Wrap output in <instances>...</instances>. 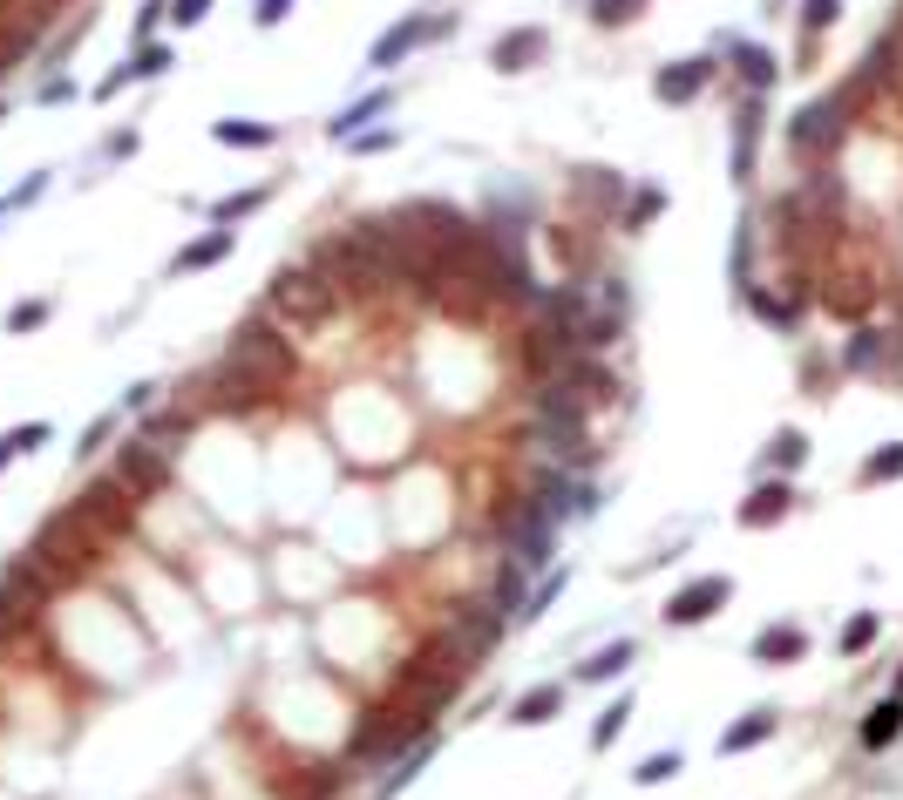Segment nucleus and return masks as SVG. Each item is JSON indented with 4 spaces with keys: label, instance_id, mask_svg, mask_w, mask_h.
Listing matches in <instances>:
<instances>
[{
    "label": "nucleus",
    "instance_id": "obj_46",
    "mask_svg": "<svg viewBox=\"0 0 903 800\" xmlns=\"http://www.w3.org/2000/svg\"><path fill=\"white\" fill-rule=\"evenodd\" d=\"M156 21H164V8H156V0H150V8L136 14V48H150V34H156Z\"/></svg>",
    "mask_w": 903,
    "mask_h": 800
},
{
    "label": "nucleus",
    "instance_id": "obj_5",
    "mask_svg": "<svg viewBox=\"0 0 903 800\" xmlns=\"http://www.w3.org/2000/svg\"><path fill=\"white\" fill-rule=\"evenodd\" d=\"M551 523H584V515H598V489L584 482V475L571 468H551V475H537V496H530Z\"/></svg>",
    "mask_w": 903,
    "mask_h": 800
},
{
    "label": "nucleus",
    "instance_id": "obj_23",
    "mask_svg": "<svg viewBox=\"0 0 903 800\" xmlns=\"http://www.w3.org/2000/svg\"><path fill=\"white\" fill-rule=\"evenodd\" d=\"M632 658H639V645H632V637H618V645H605L598 658H584V665H577V678H592V686H605V678H618V671L632 665Z\"/></svg>",
    "mask_w": 903,
    "mask_h": 800
},
{
    "label": "nucleus",
    "instance_id": "obj_25",
    "mask_svg": "<svg viewBox=\"0 0 903 800\" xmlns=\"http://www.w3.org/2000/svg\"><path fill=\"white\" fill-rule=\"evenodd\" d=\"M896 475H903V442H883L870 462H862L856 482H862V489H883V482H896Z\"/></svg>",
    "mask_w": 903,
    "mask_h": 800
},
{
    "label": "nucleus",
    "instance_id": "obj_2",
    "mask_svg": "<svg viewBox=\"0 0 903 800\" xmlns=\"http://www.w3.org/2000/svg\"><path fill=\"white\" fill-rule=\"evenodd\" d=\"M503 549H509L503 564H524L530 577H543V570H551V556H558V523L524 496L517 509L503 515Z\"/></svg>",
    "mask_w": 903,
    "mask_h": 800
},
{
    "label": "nucleus",
    "instance_id": "obj_32",
    "mask_svg": "<svg viewBox=\"0 0 903 800\" xmlns=\"http://www.w3.org/2000/svg\"><path fill=\"white\" fill-rule=\"evenodd\" d=\"M748 265H755V231L740 224V231H734V258H727V278H734V292H748Z\"/></svg>",
    "mask_w": 903,
    "mask_h": 800
},
{
    "label": "nucleus",
    "instance_id": "obj_13",
    "mask_svg": "<svg viewBox=\"0 0 903 800\" xmlns=\"http://www.w3.org/2000/svg\"><path fill=\"white\" fill-rule=\"evenodd\" d=\"M537 55H543V27H509V34H496L489 68H503V75H524Z\"/></svg>",
    "mask_w": 903,
    "mask_h": 800
},
{
    "label": "nucleus",
    "instance_id": "obj_12",
    "mask_svg": "<svg viewBox=\"0 0 903 800\" xmlns=\"http://www.w3.org/2000/svg\"><path fill=\"white\" fill-rule=\"evenodd\" d=\"M755 156H761V96L748 102V109H734V184H748L755 177Z\"/></svg>",
    "mask_w": 903,
    "mask_h": 800
},
{
    "label": "nucleus",
    "instance_id": "obj_16",
    "mask_svg": "<svg viewBox=\"0 0 903 800\" xmlns=\"http://www.w3.org/2000/svg\"><path fill=\"white\" fill-rule=\"evenodd\" d=\"M774 726H781V712H774V705H755V712H740L734 726L720 733V753H727V759H734V753H748V746L774 740Z\"/></svg>",
    "mask_w": 903,
    "mask_h": 800
},
{
    "label": "nucleus",
    "instance_id": "obj_43",
    "mask_svg": "<svg viewBox=\"0 0 903 800\" xmlns=\"http://www.w3.org/2000/svg\"><path fill=\"white\" fill-rule=\"evenodd\" d=\"M286 14H293V0H252V21L258 27H279Z\"/></svg>",
    "mask_w": 903,
    "mask_h": 800
},
{
    "label": "nucleus",
    "instance_id": "obj_11",
    "mask_svg": "<svg viewBox=\"0 0 903 800\" xmlns=\"http://www.w3.org/2000/svg\"><path fill=\"white\" fill-rule=\"evenodd\" d=\"M436 746H442V733H421V740H408L395 759H387V774H381V787H374V800H395L421 767H428V759H436Z\"/></svg>",
    "mask_w": 903,
    "mask_h": 800
},
{
    "label": "nucleus",
    "instance_id": "obj_52",
    "mask_svg": "<svg viewBox=\"0 0 903 800\" xmlns=\"http://www.w3.org/2000/svg\"><path fill=\"white\" fill-rule=\"evenodd\" d=\"M0 211H8V197H0Z\"/></svg>",
    "mask_w": 903,
    "mask_h": 800
},
{
    "label": "nucleus",
    "instance_id": "obj_30",
    "mask_svg": "<svg viewBox=\"0 0 903 800\" xmlns=\"http://www.w3.org/2000/svg\"><path fill=\"white\" fill-rule=\"evenodd\" d=\"M584 8H592L598 27H632V21L646 14V0H584Z\"/></svg>",
    "mask_w": 903,
    "mask_h": 800
},
{
    "label": "nucleus",
    "instance_id": "obj_44",
    "mask_svg": "<svg viewBox=\"0 0 903 800\" xmlns=\"http://www.w3.org/2000/svg\"><path fill=\"white\" fill-rule=\"evenodd\" d=\"M48 442V421H27V427H14V455H27V448H42Z\"/></svg>",
    "mask_w": 903,
    "mask_h": 800
},
{
    "label": "nucleus",
    "instance_id": "obj_34",
    "mask_svg": "<svg viewBox=\"0 0 903 800\" xmlns=\"http://www.w3.org/2000/svg\"><path fill=\"white\" fill-rule=\"evenodd\" d=\"M558 590H564V570H543V577L530 584V604H524V624H530V618H543V611H551V597H558Z\"/></svg>",
    "mask_w": 903,
    "mask_h": 800
},
{
    "label": "nucleus",
    "instance_id": "obj_40",
    "mask_svg": "<svg viewBox=\"0 0 903 800\" xmlns=\"http://www.w3.org/2000/svg\"><path fill=\"white\" fill-rule=\"evenodd\" d=\"M130 68H136V82H143V75H164V68H170V48H164V42H150V48L130 55Z\"/></svg>",
    "mask_w": 903,
    "mask_h": 800
},
{
    "label": "nucleus",
    "instance_id": "obj_37",
    "mask_svg": "<svg viewBox=\"0 0 903 800\" xmlns=\"http://www.w3.org/2000/svg\"><path fill=\"white\" fill-rule=\"evenodd\" d=\"M870 645H877V618L862 611V618H849V624H843V658H849V652H870Z\"/></svg>",
    "mask_w": 903,
    "mask_h": 800
},
{
    "label": "nucleus",
    "instance_id": "obj_36",
    "mask_svg": "<svg viewBox=\"0 0 903 800\" xmlns=\"http://www.w3.org/2000/svg\"><path fill=\"white\" fill-rule=\"evenodd\" d=\"M740 299H748V305L768 319V326H795V312H802V305H789V299H768V292H740Z\"/></svg>",
    "mask_w": 903,
    "mask_h": 800
},
{
    "label": "nucleus",
    "instance_id": "obj_3",
    "mask_svg": "<svg viewBox=\"0 0 903 800\" xmlns=\"http://www.w3.org/2000/svg\"><path fill=\"white\" fill-rule=\"evenodd\" d=\"M843 115H849V89H836V96H822V102H808L795 123H789V149L795 156H808V164H822L836 143H843Z\"/></svg>",
    "mask_w": 903,
    "mask_h": 800
},
{
    "label": "nucleus",
    "instance_id": "obj_31",
    "mask_svg": "<svg viewBox=\"0 0 903 800\" xmlns=\"http://www.w3.org/2000/svg\"><path fill=\"white\" fill-rule=\"evenodd\" d=\"M659 211H665V190H652V184H646L639 197H625V231H646Z\"/></svg>",
    "mask_w": 903,
    "mask_h": 800
},
{
    "label": "nucleus",
    "instance_id": "obj_45",
    "mask_svg": "<svg viewBox=\"0 0 903 800\" xmlns=\"http://www.w3.org/2000/svg\"><path fill=\"white\" fill-rule=\"evenodd\" d=\"M42 190H48V170H34V177H27V184H21V190L8 197V211H14V204H34V197H42Z\"/></svg>",
    "mask_w": 903,
    "mask_h": 800
},
{
    "label": "nucleus",
    "instance_id": "obj_50",
    "mask_svg": "<svg viewBox=\"0 0 903 800\" xmlns=\"http://www.w3.org/2000/svg\"><path fill=\"white\" fill-rule=\"evenodd\" d=\"M14 462V434H0V468H8Z\"/></svg>",
    "mask_w": 903,
    "mask_h": 800
},
{
    "label": "nucleus",
    "instance_id": "obj_8",
    "mask_svg": "<svg viewBox=\"0 0 903 800\" xmlns=\"http://www.w3.org/2000/svg\"><path fill=\"white\" fill-rule=\"evenodd\" d=\"M442 637H449L469 665H476V658H489V645L503 637V618H496V604H469V611H455V624H449Z\"/></svg>",
    "mask_w": 903,
    "mask_h": 800
},
{
    "label": "nucleus",
    "instance_id": "obj_21",
    "mask_svg": "<svg viewBox=\"0 0 903 800\" xmlns=\"http://www.w3.org/2000/svg\"><path fill=\"white\" fill-rule=\"evenodd\" d=\"M734 68H740V82H748L755 96H768V89H774V75H781L774 55H768L761 42H734Z\"/></svg>",
    "mask_w": 903,
    "mask_h": 800
},
{
    "label": "nucleus",
    "instance_id": "obj_24",
    "mask_svg": "<svg viewBox=\"0 0 903 800\" xmlns=\"http://www.w3.org/2000/svg\"><path fill=\"white\" fill-rule=\"evenodd\" d=\"M218 258H231V231H205L198 245H184V252H177L170 271H205V265H218Z\"/></svg>",
    "mask_w": 903,
    "mask_h": 800
},
{
    "label": "nucleus",
    "instance_id": "obj_38",
    "mask_svg": "<svg viewBox=\"0 0 903 800\" xmlns=\"http://www.w3.org/2000/svg\"><path fill=\"white\" fill-rule=\"evenodd\" d=\"M829 312H836V319H862V312H870V286H843V292H829Z\"/></svg>",
    "mask_w": 903,
    "mask_h": 800
},
{
    "label": "nucleus",
    "instance_id": "obj_18",
    "mask_svg": "<svg viewBox=\"0 0 903 800\" xmlns=\"http://www.w3.org/2000/svg\"><path fill=\"white\" fill-rule=\"evenodd\" d=\"M387 109H395V96L374 89V96H361V102H346L327 130H333V143H353V136H361V123H374V115H387Z\"/></svg>",
    "mask_w": 903,
    "mask_h": 800
},
{
    "label": "nucleus",
    "instance_id": "obj_51",
    "mask_svg": "<svg viewBox=\"0 0 903 800\" xmlns=\"http://www.w3.org/2000/svg\"><path fill=\"white\" fill-rule=\"evenodd\" d=\"M896 699H903V665H896Z\"/></svg>",
    "mask_w": 903,
    "mask_h": 800
},
{
    "label": "nucleus",
    "instance_id": "obj_19",
    "mask_svg": "<svg viewBox=\"0 0 903 800\" xmlns=\"http://www.w3.org/2000/svg\"><path fill=\"white\" fill-rule=\"evenodd\" d=\"M489 604H496V618H503V624H517V618H524V604H530V570H524V564H503V577H496V597H489Z\"/></svg>",
    "mask_w": 903,
    "mask_h": 800
},
{
    "label": "nucleus",
    "instance_id": "obj_27",
    "mask_svg": "<svg viewBox=\"0 0 903 800\" xmlns=\"http://www.w3.org/2000/svg\"><path fill=\"white\" fill-rule=\"evenodd\" d=\"M883 346H890L883 333H870V326H862V333H856V340L843 346V367H849V374H870L877 359H883Z\"/></svg>",
    "mask_w": 903,
    "mask_h": 800
},
{
    "label": "nucleus",
    "instance_id": "obj_1",
    "mask_svg": "<svg viewBox=\"0 0 903 800\" xmlns=\"http://www.w3.org/2000/svg\"><path fill=\"white\" fill-rule=\"evenodd\" d=\"M224 367L252 374V380L272 393L279 380H293V340H286L279 326H265V319H245L239 340H231V353H224Z\"/></svg>",
    "mask_w": 903,
    "mask_h": 800
},
{
    "label": "nucleus",
    "instance_id": "obj_10",
    "mask_svg": "<svg viewBox=\"0 0 903 800\" xmlns=\"http://www.w3.org/2000/svg\"><path fill=\"white\" fill-rule=\"evenodd\" d=\"M164 475H170V448H156V442H136L123 448V462H115V482L123 489H136V496H150V489H164Z\"/></svg>",
    "mask_w": 903,
    "mask_h": 800
},
{
    "label": "nucleus",
    "instance_id": "obj_6",
    "mask_svg": "<svg viewBox=\"0 0 903 800\" xmlns=\"http://www.w3.org/2000/svg\"><path fill=\"white\" fill-rule=\"evenodd\" d=\"M449 27H455L449 14H428V21H415V14H408V21H395V27L381 34V42H374V55H367V62H374V68H395V62H408V55H415L421 42H442Z\"/></svg>",
    "mask_w": 903,
    "mask_h": 800
},
{
    "label": "nucleus",
    "instance_id": "obj_4",
    "mask_svg": "<svg viewBox=\"0 0 903 800\" xmlns=\"http://www.w3.org/2000/svg\"><path fill=\"white\" fill-rule=\"evenodd\" d=\"M265 305L279 312V319H293V326H306V319H320L327 305H333V286L312 265H286L279 278H272V292H265Z\"/></svg>",
    "mask_w": 903,
    "mask_h": 800
},
{
    "label": "nucleus",
    "instance_id": "obj_42",
    "mask_svg": "<svg viewBox=\"0 0 903 800\" xmlns=\"http://www.w3.org/2000/svg\"><path fill=\"white\" fill-rule=\"evenodd\" d=\"M211 8H218V0H170V21H177V27H198Z\"/></svg>",
    "mask_w": 903,
    "mask_h": 800
},
{
    "label": "nucleus",
    "instance_id": "obj_15",
    "mask_svg": "<svg viewBox=\"0 0 903 800\" xmlns=\"http://www.w3.org/2000/svg\"><path fill=\"white\" fill-rule=\"evenodd\" d=\"M755 665H795L802 652H808V631L802 624H768V631H755Z\"/></svg>",
    "mask_w": 903,
    "mask_h": 800
},
{
    "label": "nucleus",
    "instance_id": "obj_9",
    "mask_svg": "<svg viewBox=\"0 0 903 800\" xmlns=\"http://www.w3.org/2000/svg\"><path fill=\"white\" fill-rule=\"evenodd\" d=\"M706 82H714V62H706V55H686V62H665V68L652 75V96H659L665 109H686Z\"/></svg>",
    "mask_w": 903,
    "mask_h": 800
},
{
    "label": "nucleus",
    "instance_id": "obj_17",
    "mask_svg": "<svg viewBox=\"0 0 903 800\" xmlns=\"http://www.w3.org/2000/svg\"><path fill=\"white\" fill-rule=\"evenodd\" d=\"M856 740H862V753H883V746H896V740H903V699H896V692H890V699H877Z\"/></svg>",
    "mask_w": 903,
    "mask_h": 800
},
{
    "label": "nucleus",
    "instance_id": "obj_41",
    "mask_svg": "<svg viewBox=\"0 0 903 800\" xmlns=\"http://www.w3.org/2000/svg\"><path fill=\"white\" fill-rule=\"evenodd\" d=\"M42 319H48V299H21V305L8 312V326H14V333H34Z\"/></svg>",
    "mask_w": 903,
    "mask_h": 800
},
{
    "label": "nucleus",
    "instance_id": "obj_39",
    "mask_svg": "<svg viewBox=\"0 0 903 800\" xmlns=\"http://www.w3.org/2000/svg\"><path fill=\"white\" fill-rule=\"evenodd\" d=\"M836 14H843V0H802V27H808V34L836 27Z\"/></svg>",
    "mask_w": 903,
    "mask_h": 800
},
{
    "label": "nucleus",
    "instance_id": "obj_14",
    "mask_svg": "<svg viewBox=\"0 0 903 800\" xmlns=\"http://www.w3.org/2000/svg\"><path fill=\"white\" fill-rule=\"evenodd\" d=\"M789 509H795V482H761L748 502H740V523H748V530H774Z\"/></svg>",
    "mask_w": 903,
    "mask_h": 800
},
{
    "label": "nucleus",
    "instance_id": "obj_22",
    "mask_svg": "<svg viewBox=\"0 0 903 800\" xmlns=\"http://www.w3.org/2000/svg\"><path fill=\"white\" fill-rule=\"evenodd\" d=\"M211 136H218L224 149H265L279 130H272V123H245V115H224V123H211Z\"/></svg>",
    "mask_w": 903,
    "mask_h": 800
},
{
    "label": "nucleus",
    "instance_id": "obj_20",
    "mask_svg": "<svg viewBox=\"0 0 903 800\" xmlns=\"http://www.w3.org/2000/svg\"><path fill=\"white\" fill-rule=\"evenodd\" d=\"M564 712V686L551 678V686H530L517 705H509V719H517V726H543V719H558Z\"/></svg>",
    "mask_w": 903,
    "mask_h": 800
},
{
    "label": "nucleus",
    "instance_id": "obj_28",
    "mask_svg": "<svg viewBox=\"0 0 903 800\" xmlns=\"http://www.w3.org/2000/svg\"><path fill=\"white\" fill-rule=\"evenodd\" d=\"M265 197H272L265 184H258V190H231L224 204H211V224H218V231H224V224H239L245 211H258V204H265Z\"/></svg>",
    "mask_w": 903,
    "mask_h": 800
},
{
    "label": "nucleus",
    "instance_id": "obj_48",
    "mask_svg": "<svg viewBox=\"0 0 903 800\" xmlns=\"http://www.w3.org/2000/svg\"><path fill=\"white\" fill-rule=\"evenodd\" d=\"M401 136L395 130H367V136H353V149H395Z\"/></svg>",
    "mask_w": 903,
    "mask_h": 800
},
{
    "label": "nucleus",
    "instance_id": "obj_33",
    "mask_svg": "<svg viewBox=\"0 0 903 800\" xmlns=\"http://www.w3.org/2000/svg\"><path fill=\"white\" fill-rule=\"evenodd\" d=\"M625 719H632V699H612V705L598 712V726H592V746H612V740L625 733Z\"/></svg>",
    "mask_w": 903,
    "mask_h": 800
},
{
    "label": "nucleus",
    "instance_id": "obj_29",
    "mask_svg": "<svg viewBox=\"0 0 903 800\" xmlns=\"http://www.w3.org/2000/svg\"><path fill=\"white\" fill-rule=\"evenodd\" d=\"M808 462V434H795V427H781L774 442H768V468H802Z\"/></svg>",
    "mask_w": 903,
    "mask_h": 800
},
{
    "label": "nucleus",
    "instance_id": "obj_49",
    "mask_svg": "<svg viewBox=\"0 0 903 800\" xmlns=\"http://www.w3.org/2000/svg\"><path fill=\"white\" fill-rule=\"evenodd\" d=\"M150 400H156V387H150V380H136V387L123 393V408H150Z\"/></svg>",
    "mask_w": 903,
    "mask_h": 800
},
{
    "label": "nucleus",
    "instance_id": "obj_35",
    "mask_svg": "<svg viewBox=\"0 0 903 800\" xmlns=\"http://www.w3.org/2000/svg\"><path fill=\"white\" fill-rule=\"evenodd\" d=\"M673 774H680V753H652V759H639V767H632L639 787H659V780H673Z\"/></svg>",
    "mask_w": 903,
    "mask_h": 800
},
{
    "label": "nucleus",
    "instance_id": "obj_26",
    "mask_svg": "<svg viewBox=\"0 0 903 800\" xmlns=\"http://www.w3.org/2000/svg\"><path fill=\"white\" fill-rule=\"evenodd\" d=\"M577 190H584V204H598V211H612L618 197H625L618 170H577Z\"/></svg>",
    "mask_w": 903,
    "mask_h": 800
},
{
    "label": "nucleus",
    "instance_id": "obj_47",
    "mask_svg": "<svg viewBox=\"0 0 903 800\" xmlns=\"http://www.w3.org/2000/svg\"><path fill=\"white\" fill-rule=\"evenodd\" d=\"M109 434H115V414H102V421H96V427H89V434H82V455H96V448H102V442H109Z\"/></svg>",
    "mask_w": 903,
    "mask_h": 800
},
{
    "label": "nucleus",
    "instance_id": "obj_7",
    "mask_svg": "<svg viewBox=\"0 0 903 800\" xmlns=\"http://www.w3.org/2000/svg\"><path fill=\"white\" fill-rule=\"evenodd\" d=\"M727 597H734V584H727L720 570H714V577H693V584L673 590V604H665V624H706V618L727 604Z\"/></svg>",
    "mask_w": 903,
    "mask_h": 800
}]
</instances>
